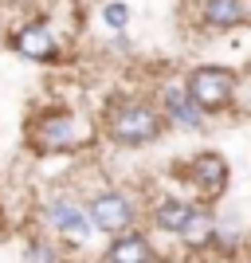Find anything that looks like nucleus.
<instances>
[{"label":"nucleus","mask_w":251,"mask_h":263,"mask_svg":"<svg viewBox=\"0 0 251 263\" xmlns=\"http://www.w3.org/2000/svg\"><path fill=\"white\" fill-rule=\"evenodd\" d=\"M110 138L118 145H149L161 138L165 130V118H161V110H153L149 102H118V106H110Z\"/></svg>","instance_id":"1"},{"label":"nucleus","mask_w":251,"mask_h":263,"mask_svg":"<svg viewBox=\"0 0 251 263\" xmlns=\"http://www.w3.org/2000/svg\"><path fill=\"white\" fill-rule=\"evenodd\" d=\"M185 99L200 114H220L236 99V75H231L228 67H197L185 83Z\"/></svg>","instance_id":"2"},{"label":"nucleus","mask_w":251,"mask_h":263,"mask_svg":"<svg viewBox=\"0 0 251 263\" xmlns=\"http://www.w3.org/2000/svg\"><path fill=\"white\" fill-rule=\"evenodd\" d=\"M87 220L118 240V236H126L130 224H133V204L122 197V193H94L90 204H87Z\"/></svg>","instance_id":"3"},{"label":"nucleus","mask_w":251,"mask_h":263,"mask_svg":"<svg viewBox=\"0 0 251 263\" xmlns=\"http://www.w3.org/2000/svg\"><path fill=\"white\" fill-rule=\"evenodd\" d=\"M12 47L24 55V59H32V63H51L55 51H59V44H55V35L51 28H47L44 20H35V24H24L20 32L12 35Z\"/></svg>","instance_id":"4"},{"label":"nucleus","mask_w":251,"mask_h":263,"mask_svg":"<svg viewBox=\"0 0 251 263\" xmlns=\"http://www.w3.org/2000/svg\"><path fill=\"white\" fill-rule=\"evenodd\" d=\"M185 169H188V181H192L204 197H220L224 185H228V161L220 154H197Z\"/></svg>","instance_id":"5"},{"label":"nucleus","mask_w":251,"mask_h":263,"mask_svg":"<svg viewBox=\"0 0 251 263\" xmlns=\"http://www.w3.org/2000/svg\"><path fill=\"white\" fill-rule=\"evenodd\" d=\"M32 142L40 149H71L75 145V118L55 110V114H44V118L32 126Z\"/></svg>","instance_id":"6"},{"label":"nucleus","mask_w":251,"mask_h":263,"mask_svg":"<svg viewBox=\"0 0 251 263\" xmlns=\"http://www.w3.org/2000/svg\"><path fill=\"white\" fill-rule=\"evenodd\" d=\"M47 220H51L63 236H71V240H87V236H90L87 212L79 209L75 200H67V197H55L51 204H47Z\"/></svg>","instance_id":"7"},{"label":"nucleus","mask_w":251,"mask_h":263,"mask_svg":"<svg viewBox=\"0 0 251 263\" xmlns=\"http://www.w3.org/2000/svg\"><path fill=\"white\" fill-rule=\"evenodd\" d=\"M192 212H197V204L192 200H181V197H165L157 209H153V220H157V228L173 232V236H181L185 232V224L192 220Z\"/></svg>","instance_id":"8"},{"label":"nucleus","mask_w":251,"mask_h":263,"mask_svg":"<svg viewBox=\"0 0 251 263\" xmlns=\"http://www.w3.org/2000/svg\"><path fill=\"white\" fill-rule=\"evenodd\" d=\"M106 263H153V248H149V240H145V236L126 232V236H118V240L110 243Z\"/></svg>","instance_id":"9"},{"label":"nucleus","mask_w":251,"mask_h":263,"mask_svg":"<svg viewBox=\"0 0 251 263\" xmlns=\"http://www.w3.org/2000/svg\"><path fill=\"white\" fill-rule=\"evenodd\" d=\"M243 16H247L243 0H204V24H208V28L228 32V28L243 24Z\"/></svg>","instance_id":"10"},{"label":"nucleus","mask_w":251,"mask_h":263,"mask_svg":"<svg viewBox=\"0 0 251 263\" xmlns=\"http://www.w3.org/2000/svg\"><path fill=\"white\" fill-rule=\"evenodd\" d=\"M161 118H173L177 126H188V130H197L200 122H204V114H200V110L185 99V90H169V95H165V114H161Z\"/></svg>","instance_id":"11"},{"label":"nucleus","mask_w":251,"mask_h":263,"mask_svg":"<svg viewBox=\"0 0 251 263\" xmlns=\"http://www.w3.org/2000/svg\"><path fill=\"white\" fill-rule=\"evenodd\" d=\"M212 236H216V220H212L208 209H197L192 220L185 224V232H181V240H185L188 248H204V243H212Z\"/></svg>","instance_id":"12"},{"label":"nucleus","mask_w":251,"mask_h":263,"mask_svg":"<svg viewBox=\"0 0 251 263\" xmlns=\"http://www.w3.org/2000/svg\"><path fill=\"white\" fill-rule=\"evenodd\" d=\"M24 263H63V252L51 240H32L28 252H24Z\"/></svg>","instance_id":"13"},{"label":"nucleus","mask_w":251,"mask_h":263,"mask_svg":"<svg viewBox=\"0 0 251 263\" xmlns=\"http://www.w3.org/2000/svg\"><path fill=\"white\" fill-rule=\"evenodd\" d=\"M102 20L110 24V28H126V24H130V4H122V0H110L106 8H102Z\"/></svg>","instance_id":"14"}]
</instances>
